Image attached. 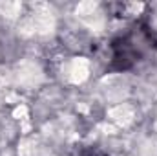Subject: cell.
I'll list each match as a JSON object with an SVG mask.
<instances>
[{
	"instance_id": "obj_3",
	"label": "cell",
	"mask_w": 157,
	"mask_h": 156,
	"mask_svg": "<svg viewBox=\"0 0 157 156\" xmlns=\"http://www.w3.org/2000/svg\"><path fill=\"white\" fill-rule=\"evenodd\" d=\"M2 55H4V51H2V46H0V61H2Z\"/></svg>"
},
{
	"instance_id": "obj_2",
	"label": "cell",
	"mask_w": 157,
	"mask_h": 156,
	"mask_svg": "<svg viewBox=\"0 0 157 156\" xmlns=\"http://www.w3.org/2000/svg\"><path fill=\"white\" fill-rule=\"evenodd\" d=\"M80 156H106V154H102L99 151H90V153H84V154H80Z\"/></svg>"
},
{
	"instance_id": "obj_1",
	"label": "cell",
	"mask_w": 157,
	"mask_h": 156,
	"mask_svg": "<svg viewBox=\"0 0 157 156\" xmlns=\"http://www.w3.org/2000/svg\"><path fill=\"white\" fill-rule=\"evenodd\" d=\"M155 46L157 42L152 30L144 24H135L112 40L110 44L112 57L108 68L113 72L130 70L139 63L146 61L154 53Z\"/></svg>"
}]
</instances>
